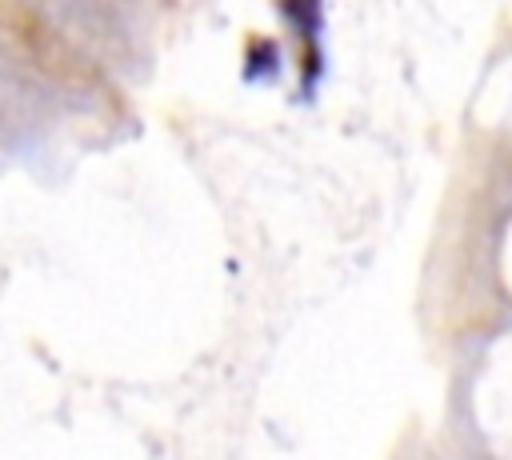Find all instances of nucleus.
Masks as SVG:
<instances>
[]
</instances>
